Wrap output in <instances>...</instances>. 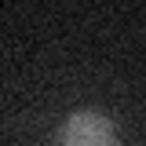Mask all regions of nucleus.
Wrapping results in <instances>:
<instances>
[{
	"label": "nucleus",
	"mask_w": 146,
	"mask_h": 146,
	"mask_svg": "<svg viewBox=\"0 0 146 146\" xmlns=\"http://www.w3.org/2000/svg\"><path fill=\"white\" fill-rule=\"evenodd\" d=\"M58 146H121L117 128L102 110H73L58 128Z\"/></svg>",
	"instance_id": "obj_1"
}]
</instances>
